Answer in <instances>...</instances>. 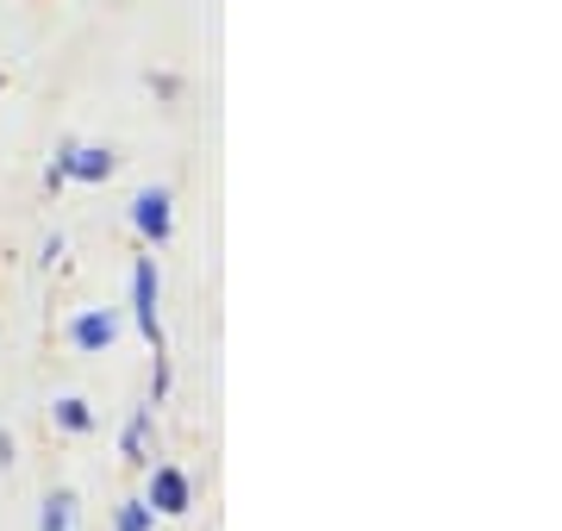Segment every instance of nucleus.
I'll list each match as a JSON object with an SVG mask.
<instances>
[{"label": "nucleus", "instance_id": "obj_1", "mask_svg": "<svg viewBox=\"0 0 562 531\" xmlns=\"http://www.w3.org/2000/svg\"><path fill=\"white\" fill-rule=\"evenodd\" d=\"M144 507L169 512V519L188 512V507H194V475L176 470V463H157V470H150V494H144Z\"/></svg>", "mask_w": 562, "mask_h": 531}, {"label": "nucleus", "instance_id": "obj_2", "mask_svg": "<svg viewBox=\"0 0 562 531\" xmlns=\"http://www.w3.org/2000/svg\"><path fill=\"white\" fill-rule=\"evenodd\" d=\"M132 307H138V331L150 338V350H162V319H157V263L138 257L132 263Z\"/></svg>", "mask_w": 562, "mask_h": 531}, {"label": "nucleus", "instance_id": "obj_3", "mask_svg": "<svg viewBox=\"0 0 562 531\" xmlns=\"http://www.w3.org/2000/svg\"><path fill=\"white\" fill-rule=\"evenodd\" d=\"M50 169L63 182H106L113 176V150H101V144H63V157Z\"/></svg>", "mask_w": 562, "mask_h": 531}, {"label": "nucleus", "instance_id": "obj_4", "mask_svg": "<svg viewBox=\"0 0 562 531\" xmlns=\"http://www.w3.org/2000/svg\"><path fill=\"white\" fill-rule=\"evenodd\" d=\"M132 225H138L150 245H169V231H176V213H169V188H144L138 201H132Z\"/></svg>", "mask_w": 562, "mask_h": 531}, {"label": "nucleus", "instance_id": "obj_5", "mask_svg": "<svg viewBox=\"0 0 562 531\" xmlns=\"http://www.w3.org/2000/svg\"><path fill=\"white\" fill-rule=\"evenodd\" d=\"M113 338H120V319H113L106 307L101 313H76V319H69V344L88 350V357H94V350H106Z\"/></svg>", "mask_w": 562, "mask_h": 531}, {"label": "nucleus", "instance_id": "obj_6", "mask_svg": "<svg viewBox=\"0 0 562 531\" xmlns=\"http://www.w3.org/2000/svg\"><path fill=\"white\" fill-rule=\"evenodd\" d=\"M120 456H125V463H132V470H144V463H150V407H138V413H132V419H125Z\"/></svg>", "mask_w": 562, "mask_h": 531}, {"label": "nucleus", "instance_id": "obj_7", "mask_svg": "<svg viewBox=\"0 0 562 531\" xmlns=\"http://www.w3.org/2000/svg\"><path fill=\"white\" fill-rule=\"evenodd\" d=\"M50 419H57L63 431H94V407H88L81 394H63L57 407H50Z\"/></svg>", "mask_w": 562, "mask_h": 531}, {"label": "nucleus", "instance_id": "obj_8", "mask_svg": "<svg viewBox=\"0 0 562 531\" xmlns=\"http://www.w3.org/2000/svg\"><path fill=\"white\" fill-rule=\"evenodd\" d=\"M44 531H76V494H50L44 500Z\"/></svg>", "mask_w": 562, "mask_h": 531}, {"label": "nucleus", "instance_id": "obj_9", "mask_svg": "<svg viewBox=\"0 0 562 531\" xmlns=\"http://www.w3.org/2000/svg\"><path fill=\"white\" fill-rule=\"evenodd\" d=\"M113 531H150V507H144V500H125L120 519H113Z\"/></svg>", "mask_w": 562, "mask_h": 531}]
</instances>
